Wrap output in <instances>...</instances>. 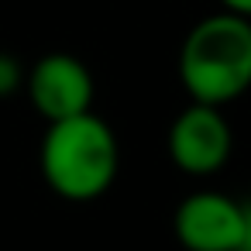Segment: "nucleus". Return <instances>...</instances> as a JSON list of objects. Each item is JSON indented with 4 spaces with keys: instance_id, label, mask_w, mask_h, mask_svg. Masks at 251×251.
Wrapping results in <instances>:
<instances>
[{
    "instance_id": "f257e3e1",
    "label": "nucleus",
    "mask_w": 251,
    "mask_h": 251,
    "mask_svg": "<svg viewBox=\"0 0 251 251\" xmlns=\"http://www.w3.org/2000/svg\"><path fill=\"white\" fill-rule=\"evenodd\" d=\"M179 79L193 103L227 107L251 90V18L217 11L196 21L179 49Z\"/></svg>"
},
{
    "instance_id": "f03ea898",
    "label": "nucleus",
    "mask_w": 251,
    "mask_h": 251,
    "mask_svg": "<svg viewBox=\"0 0 251 251\" xmlns=\"http://www.w3.org/2000/svg\"><path fill=\"white\" fill-rule=\"evenodd\" d=\"M38 165L52 193L73 203H90L114 186L121 169V145L114 127L86 110L49 124L38 148Z\"/></svg>"
},
{
    "instance_id": "7ed1b4c3",
    "label": "nucleus",
    "mask_w": 251,
    "mask_h": 251,
    "mask_svg": "<svg viewBox=\"0 0 251 251\" xmlns=\"http://www.w3.org/2000/svg\"><path fill=\"white\" fill-rule=\"evenodd\" d=\"M165 151L186 176H213L227 165L234 151V131L220 107L193 103L176 114L165 134Z\"/></svg>"
},
{
    "instance_id": "20e7f679",
    "label": "nucleus",
    "mask_w": 251,
    "mask_h": 251,
    "mask_svg": "<svg viewBox=\"0 0 251 251\" xmlns=\"http://www.w3.org/2000/svg\"><path fill=\"white\" fill-rule=\"evenodd\" d=\"M25 90L31 107L52 124L93 110L97 83L83 59L69 52H49L25 73Z\"/></svg>"
},
{
    "instance_id": "39448f33",
    "label": "nucleus",
    "mask_w": 251,
    "mask_h": 251,
    "mask_svg": "<svg viewBox=\"0 0 251 251\" xmlns=\"http://www.w3.org/2000/svg\"><path fill=\"white\" fill-rule=\"evenodd\" d=\"M172 234L186 251H241L244 203L217 189H196L176 206Z\"/></svg>"
},
{
    "instance_id": "423d86ee",
    "label": "nucleus",
    "mask_w": 251,
    "mask_h": 251,
    "mask_svg": "<svg viewBox=\"0 0 251 251\" xmlns=\"http://www.w3.org/2000/svg\"><path fill=\"white\" fill-rule=\"evenodd\" d=\"M25 86V69L14 55H4L0 52V97H11Z\"/></svg>"
},
{
    "instance_id": "0eeeda50",
    "label": "nucleus",
    "mask_w": 251,
    "mask_h": 251,
    "mask_svg": "<svg viewBox=\"0 0 251 251\" xmlns=\"http://www.w3.org/2000/svg\"><path fill=\"white\" fill-rule=\"evenodd\" d=\"M220 11H230V14H241V18H251V0H217Z\"/></svg>"
},
{
    "instance_id": "6e6552de",
    "label": "nucleus",
    "mask_w": 251,
    "mask_h": 251,
    "mask_svg": "<svg viewBox=\"0 0 251 251\" xmlns=\"http://www.w3.org/2000/svg\"><path fill=\"white\" fill-rule=\"evenodd\" d=\"M241 251H251V206H244V241Z\"/></svg>"
}]
</instances>
